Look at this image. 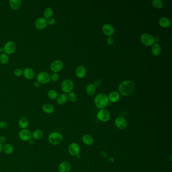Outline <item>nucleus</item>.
<instances>
[{
    "mask_svg": "<svg viewBox=\"0 0 172 172\" xmlns=\"http://www.w3.org/2000/svg\"><path fill=\"white\" fill-rule=\"evenodd\" d=\"M119 92L124 96L130 95L134 91L135 85L132 81L124 80L122 81L119 86Z\"/></svg>",
    "mask_w": 172,
    "mask_h": 172,
    "instance_id": "f257e3e1",
    "label": "nucleus"
},
{
    "mask_svg": "<svg viewBox=\"0 0 172 172\" xmlns=\"http://www.w3.org/2000/svg\"><path fill=\"white\" fill-rule=\"evenodd\" d=\"M94 103L98 109H104L109 104L108 96L104 93L98 94L94 98Z\"/></svg>",
    "mask_w": 172,
    "mask_h": 172,
    "instance_id": "f03ea898",
    "label": "nucleus"
},
{
    "mask_svg": "<svg viewBox=\"0 0 172 172\" xmlns=\"http://www.w3.org/2000/svg\"><path fill=\"white\" fill-rule=\"evenodd\" d=\"M63 139L62 135L58 132L51 133L48 136V141L50 144L53 145L60 144L62 142Z\"/></svg>",
    "mask_w": 172,
    "mask_h": 172,
    "instance_id": "7ed1b4c3",
    "label": "nucleus"
},
{
    "mask_svg": "<svg viewBox=\"0 0 172 172\" xmlns=\"http://www.w3.org/2000/svg\"><path fill=\"white\" fill-rule=\"evenodd\" d=\"M141 41L144 45L150 47L154 45L156 40L152 35L148 33H145L141 35Z\"/></svg>",
    "mask_w": 172,
    "mask_h": 172,
    "instance_id": "20e7f679",
    "label": "nucleus"
},
{
    "mask_svg": "<svg viewBox=\"0 0 172 172\" xmlns=\"http://www.w3.org/2000/svg\"><path fill=\"white\" fill-rule=\"evenodd\" d=\"M96 117L98 120L103 122H108L111 118V114L109 111L106 109H101L98 111Z\"/></svg>",
    "mask_w": 172,
    "mask_h": 172,
    "instance_id": "39448f33",
    "label": "nucleus"
},
{
    "mask_svg": "<svg viewBox=\"0 0 172 172\" xmlns=\"http://www.w3.org/2000/svg\"><path fill=\"white\" fill-rule=\"evenodd\" d=\"M36 79L40 84H47L51 81V75L47 72L42 71L38 74Z\"/></svg>",
    "mask_w": 172,
    "mask_h": 172,
    "instance_id": "423d86ee",
    "label": "nucleus"
},
{
    "mask_svg": "<svg viewBox=\"0 0 172 172\" xmlns=\"http://www.w3.org/2000/svg\"><path fill=\"white\" fill-rule=\"evenodd\" d=\"M61 89L66 93H69L72 91L74 88V83L70 79H65L61 83Z\"/></svg>",
    "mask_w": 172,
    "mask_h": 172,
    "instance_id": "0eeeda50",
    "label": "nucleus"
},
{
    "mask_svg": "<svg viewBox=\"0 0 172 172\" xmlns=\"http://www.w3.org/2000/svg\"><path fill=\"white\" fill-rule=\"evenodd\" d=\"M68 150L69 153L71 156H76L79 154L80 151V147L78 143L76 142H72L69 145Z\"/></svg>",
    "mask_w": 172,
    "mask_h": 172,
    "instance_id": "6e6552de",
    "label": "nucleus"
},
{
    "mask_svg": "<svg viewBox=\"0 0 172 172\" xmlns=\"http://www.w3.org/2000/svg\"><path fill=\"white\" fill-rule=\"evenodd\" d=\"M19 138L23 141H28L32 138V133L31 131L27 129H22L19 132Z\"/></svg>",
    "mask_w": 172,
    "mask_h": 172,
    "instance_id": "1a4fd4ad",
    "label": "nucleus"
},
{
    "mask_svg": "<svg viewBox=\"0 0 172 172\" xmlns=\"http://www.w3.org/2000/svg\"><path fill=\"white\" fill-rule=\"evenodd\" d=\"M114 124L117 128L120 130H125L127 127L126 120L122 117H117L115 120Z\"/></svg>",
    "mask_w": 172,
    "mask_h": 172,
    "instance_id": "9d476101",
    "label": "nucleus"
},
{
    "mask_svg": "<svg viewBox=\"0 0 172 172\" xmlns=\"http://www.w3.org/2000/svg\"><path fill=\"white\" fill-rule=\"evenodd\" d=\"M3 49L4 52L5 54H6L7 55H11L14 53L16 49V45L14 42L9 41L5 45Z\"/></svg>",
    "mask_w": 172,
    "mask_h": 172,
    "instance_id": "9b49d317",
    "label": "nucleus"
},
{
    "mask_svg": "<svg viewBox=\"0 0 172 172\" xmlns=\"http://www.w3.org/2000/svg\"><path fill=\"white\" fill-rule=\"evenodd\" d=\"M63 67V63L60 60H57L52 62L50 65L51 70L54 73H57L60 71Z\"/></svg>",
    "mask_w": 172,
    "mask_h": 172,
    "instance_id": "f8f14e48",
    "label": "nucleus"
},
{
    "mask_svg": "<svg viewBox=\"0 0 172 172\" xmlns=\"http://www.w3.org/2000/svg\"><path fill=\"white\" fill-rule=\"evenodd\" d=\"M47 25V20L44 17H40L37 18L35 22V27L38 30L45 29Z\"/></svg>",
    "mask_w": 172,
    "mask_h": 172,
    "instance_id": "ddd939ff",
    "label": "nucleus"
},
{
    "mask_svg": "<svg viewBox=\"0 0 172 172\" xmlns=\"http://www.w3.org/2000/svg\"><path fill=\"white\" fill-rule=\"evenodd\" d=\"M102 30L104 34L108 36H111L115 32L114 27L109 24H106L102 27Z\"/></svg>",
    "mask_w": 172,
    "mask_h": 172,
    "instance_id": "4468645a",
    "label": "nucleus"
},
{
    "mask_svg": "<svg viewBox=\"0 0 172 172\" xmlns=\"http://www.w3.org/2000/svg\"><path fill=\"white\" fill-rule=\"evenodd\" d=\"M71 170V165L69 162L64 161L59 165L58 171L59 172H70Z\"/></svg>",
    "mask_w": 172,
    "mask_h": 172,
    "instance_id": "2eb2a0df",
    "label": "nucleus"
},
{
    "mask_svg": "<svg viewBox=\"0 0 172 172\" xmlns=\"http://www.w3.org/2000/svg\"><path fill=\"white\" fill-rule=\"evenodd\" d=\"M23 75L26 79L31 80L35 77V72L32 69L26 68L23 71Z\"/></svg>",
    "mask_w": 172,
    "mask_h": 172,
    "instance_id": "dca6fc26",
    "label": "nucleus"
},
{
    "mask_svg": "<svg viewBox=\"0 0 172 172\" xmlns=\"http://www.w3.org/2000/svg\"><path fill=\"white\" fill-rule=\"evenodd\" d=\"M82 141L85 145L87 146H91L94 143V139L93 137L89 134H84L82 137Z\"/></svg>",
    "mask_w": 172,
    "mask_h": 172,
    "instance_id": "f3484780",
    "label": "nucleus"
},
{
    "mask_svg": "<svg viewBox=\"0 0 172 172\" xmlns=\"http://www.w3.org/2000/svg\"><path fill=\"white\" fill-rule=\"evenodd\" d=\"M86 69L83 66H80L77 67L75 71V74L79 78H82L84 77L86 75Z\"/></svg>",
    "mask_w": 172,
    "mask_h": 172,
    "instance_id": "a211bd4d",
    "label": "nucleus"
},
{
    "mask_svg": "<svg viewBox=\"0 0 172 172\" xmlns=\"http://www.w3.org/2000/svg\"><path fill=\"white\" fill-rule=\"evenodd\" d=\"M42 110L46 114H52L55 111V107L52 104L46 103L42 106Z\"/></svg>",
    "mask_w": 172,
    "mask_h": 172,
    "instance_id": "6ab92c4d",
    "label": "nucleus"
},
{
    "mask_svg": "<svg viewBox=\"0 0 172 172\" xmlns=\"http://www.w3.org/2000/svg\"><path fill=\"white\" fill-rule=\"evenodd\" d=\"M108 98L111 103H116L120 99V94L116 91H113L109 94Z\"/></svg>",
    "mask_w": 172,
    "mask_h": 172,
    "instance_id": "aec40b11",
    "label": "nucleus"
},
{
    "mask_svg": "<svg viewBox=\"0 0 172 172\" xmlns=\"http://www.w3.org/2000/svg\"><path fill=\"white\" fill-rule=\"evenodd\" d=\"M2 150L7 154H11L14 152V147L10 143H5L3 145Z\"/></svg>",
    "mask_w": 172,
    "mask_h": 172,
    "instance_id": "412c9836",
    "label": "nucleus"
},
{
    "mask_svg": "<svg viewBox=\"0 0 172 172\" xmlns=\"http://www.w3.org/2000/svg\"><path fill=\"white\" fill-rule=\"evenodd\" d=\"M18 125L19 127L22 129H27L29 125V121L27 118H26L25 117H23L19 119Z\"/></svg>",
    "mask_w": 172,
    "mask_h": 172,
    "instance_id": "4be33fe9",
    "label": "nucleus"
},
{
    "mask_svg": "<svg viewBox=\"0 0 172 172\" xmlns=\"http://www.w3.org/2000/svg\"><path fill=\"white\" fill-rule=\"evenodd\" d=\"M159 24L162 27L168 28L171 25V21L167 17H162L159 20Z\"/></svg>",
    "mask_w": 172,
    "mask_h": 172,
    "instance_id": "5701e85b",
    "label": "nucleus"
},
{
    "mask_svg": "<svg viewBox=\"0 0 172 172\" xmlns=\"http://www.w3.org/2000/svg\"><path fill=\"white\" fill-rule=\"evenodd\" d=\"M44 136V132L40 129H37L32 133V138L34 140H40Z\"/></svg>",
    "mask_w": 172,
    "mask_h": 172,
    "instance_id": "b1692460",
    "label": "nucleus"
},
{
    "mask_svg": "<svg viewBox=\"0 0 172 172\" xmlns=\"http://www.w3.org/2000/svg\"><path fill=\"white\" fill-rule=\"evenodd\" d=\"M21 3L22 2L21 0H10L9 1V4L13 10H16L20 8Z\"/></svg>",
    "mask_w": 172,
    "mask_h": 172,
    "instance_id": "393cba45",
    "label": "nucleus"
},
{
    "mask_svg": "<svg viewBox=\"0 0 172 172\" xmlns=\"http://www.w3.org/2000/svg\"><path fill=\"white\" fill-rule=\"evenodd\" d=\"M152 53L154 56L160 55L162 52V48L160 44H154L152 48Z\"/></svg>",
    "mask_w": 172,
    "mask_h": 172,
    "instance_id": "a878e982",
    "label": "nucleus"
},
{
    "mask_svg": "<svg viewBox=\"0 0 172 172\" xmlns=\"http://www.w3.org/2000/svg\"><path fill=\"white\" fill-rule=\"evenodd\" d=\"M68 100V96L65 93H62L58 96L57 103L59 105H63L66 103Z\"/></svg>",
    "mask_w": 172,
    "mask_h": 172,
    "instance_id": "bb28decb",
    "label": "nucleus"
},
{
    "mask_svg": "<svg viewBox=\"0 0 172 172\" xmlns=\"http://www.w3.org/2000/svg\"><path fill=\"white\" fill-rule=\"evenodd\" d=\"M86 91L88 95H93L96 91V86L94 84H89L86 87Z\"/></svg>",
    "mask_w": 172,
    "mask_h": 172,
    "instance_id": "cd10ccee",
    "label": "nucleus"
},
{
    "mask_svg": "<svg viewBox=\"0 0 172 172\" xmlns=\"http://www.w3.org/2000/svg\"><path fill=\"white\" fill-rule=\"evenodd\" d=\"M54 13L53 10L51 7H48L45 10L44 12V16L46 19H49L52 18V16Z\"/></svg>",
    "mask_w": 172,
    "mask_h": 172,
    "instance_id": "c85d7f7f",
    "label": "nucleus"
},
{
    "mask_svg": "<svg viewBox=\"0 0 172 172\" xmlns=\"http://www.w3.org/2000/svg\"><path fill=\"white\" fill-rule=\"evenodd\" d=\"M152 5L156 9H162L164 6V3L161 0H153Z\"/></svg>",
    "mask_w": 172,
    "mask_h": 172,
    "instance_id": "c756f323",
    "label": "nucleus"
},
{
    "mask_svg": "<svg viewBox=\"0 0 172 172\" xmlns=\"http://www.w3.org/2000/svg\"><path fill=\"white\" fill-rule=\"evenodd\" d=\"M48 96L50 99L55 100L58 98V92L54 89H51L48 91Z\"/></svg>",
    "mask_w": 172,
    "mask_h": 172,
    "instance_id": "7c9ffc66",
    "label": "nucleus"
},
{
    "mask_svg": "<svg viewBox=\"0 0 172 172\" xmlns=\"http://www.w3.org/2000/svg\"><path fill=\"white\" fill-rule=\"evenodd\" d=\"M9 58L8 55L3 53L0 55V62L3 64H6L9 62Z\"/></svg>",
    "mask_w": 172,
    "mask_h": 172,
    "instance_id": "2f4dec72",
    "label": "nucleus"
},
{
    "mask_svg": "<svg viewBox=\"0 0 172 172\" xmlns=\"http://www.w3.org/2000/svg\"><path fill=\"white\" fill-rule=\"evenodd\" d=\"M68 98L71 102H75L77 100V95L74 92L71 91L69 92L68 95Z\"/></svg>",
    "mask_w": 172,
    "mask_h": 172,
    "instance_id": "473e14b6",
    "label": "nucleus"
},
{
    "mask_svg": "<svg viewBox=\"0 0 172 172\" xmlns=\"http://www.w3.org/2000/svg\"><path fill=\"white\" fill-rule=\"evenodd\" d=\"M59 78V75L57 73H53L51 75V80H52L53 82H57Z\"/></svg>",
    "mask_w": 172,
    "mask_h": 172,
    "instance_id": "72a5a7b5",
    "label": "nucleus"
},
{
    "mask_svg": "<svg viewBox=\"0 0 172 172\" xmlns=\"http://www.w3.org/2000/svg\"><path fill=\"white\" fill-rule=\"evenodd\" d=\"M23 71L20 68H17L14 71V74L17 77H20L23 75Z\"/></svg>",
    "mask_w": 172,
    "mask_h": 172,
    "instance_id": "f704fd0d",
    "label": "nucleus"
},
{
    "mask_svg": "<svg viewBox=\"0 0 172 172\" xmlns=\"http://www.w3.org/2000/svg\"><path fill=\"white\" fill-rule=\"evenodd\" d=\"M114 42V40L112 36H108L107 38V43L109 46H112Z\"/></svg>",
    "mask_w": 172,
    "mask_h": 172,
    "instance_id": "c9c22d12",
    "label": "nucleus"
},
{
    "mask_svg": "<svg viewBox=\"0 0 172 172\" xmlns=\"http://www.w3.org/2000/svg\"><path fill=\"white\" fill-rule=\"evenodd\" d=\"M56 22V19L54 18H52H52L48 19V20H47L48 25H53L55 24Z\"/></svg>",
    "mask_w": 172,
    "mask_h": 172,
    "instance_id": "e433bc0d",
    "label": "nucleus"
},
{
    "mask_svg": "<svg viewBox=\"0 0 172 172\" xmlns=\"http://www.w3.org/2000/svg\"><path fill=\"white\" fill-rule=\"evenodd\" d=\"M8 126V124L6 122L4 121H1L0 122V129H5L7 128Z\"/></svg>",
    "mask_w": 172,
    "mask_h": 172,
    "instance_id": "4c0bfd02",
    "label": "nucleus"
},
{
    "mask_svg": "<svg viewBox=\"0 0 172 172\" xmlns=\"http://www.w3.org/2000/svg\"><path fill=\"white\" fill-rule=\"evenodd\" d=\"M102 80L101 79H98L97 80L95 81L94 82V85H95V86H100L101 85H102Z\"/></svg>",
    "mask_w": 172,
    "mask_h": 172,
    "instance_id": "58836bf2",
    "label": "nucleus"
},
{
    "mask_svg": "<svg viewBox=\"0 0 172 172\" xmlns=\"http://www.w3.org/2000/svg\"><path fill=\"white\" fill-rule=\"evenodd\" d=\"M6 141V138L4 136H2L0 137V143L2 144H5Z\"/></svg>",
    "mask_w": 172,
    "mask_h": 172,
    "instance_id": "ea45409f",
    "label": "nucleus"
},
{
    "mask_svg": "<svg viewBox=\"0 0 172 172\" xmlns=\"http://www.w3.org/2000/svg\"><path fill=\"white\" fill-rule=\"evenodd\" d=\"M28 143H29V144H30V145H33V144H34V143H35L34 140L32 139V138H31V139H30L29 141H28Z\"/></svg>",
    "mask_w": 172,
    "mask_h": 172,
    "instance_id": "a19ab883",
    "label": "nucleus"
},
{
    "mask_svg": "<svg viewBox=\"0 0 172 172\" xmlns=\"http://www.w3.org/2000/svg\"><path fill=\"white\" fill-rule=\"evenodd\" d=\"M40 83H39L38 82H35V83H34V87H36V88H38V87H39L40 86Z\"/></svg>",
    "mask_w": 172,
    "mask_h": 172,
    "instance_id": "79ce46f5",
    "label": "nucleus"
},
{
    "mask_svg": "<svg viewBox=\"0 0 172 172\" xmlns=\"http://www.w3.org/2000/svg\"><path fill=\"white\" fill-rule=\"evenodd\" d=\"M3 145L2 144L0 143V154L1 153V152L3 151Z\"/></svg>",
    "mask_w": 172,
    "mask_h": 172,
    "instance_id": "37998d69",
    "label": "nucleus"
},
{
    "mask_svg": "<svg viewBox=\"0 0 172 172\" xmlns=\"http://www.w3.org/2000/svg\"><path fill=\"white\" fill-rule=\"evenodd\" d=\"M0 52H4V49H3V48H0Z\"/></svg>",
    "mask_w": 172,
    "mask_h": 172,
    "instance_id": "c03bdc74",
    "label": "nucleus"
}]
</instances>
